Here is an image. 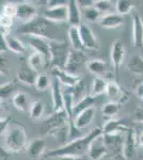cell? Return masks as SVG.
<instances>
[{
	"label": "cell",
	"mask_w": 143,
	"mask_h": 160,
	"mask_svg": "<svg viewBox=\"0 0 143 160\" xmlns=\"http://www.w3.org/2000/svg\"><path fill=\"white\" fill-rule=\"evenodd\" d=\"M84 15L85 17V19H88L89 22H100V12L96 9L95 7L89 8V9L84 10Z\"/></svg>",
	"instance_id": "38"
},
{
	"label": "cell",
	"mask_w": 143,
	"mask_h": 160,
	"mask_svg": "<svg viewBox=\"0 0 143 160\" xmlns=\"http://www.w3.org/2000/svg\"><path fill=\"white\" fill-rule=\"evenodd\" d=\"M51 73H53V75L54 76V78L59 80L60 83L63 84V86L69 87V89L76 86L78 82H79V80L81 79L79 76H77V75L69 74L65 69L58 68H51Z\"/></svg>",
	"instance_id": "16"
},
{
	"label": "cell",
	"mask_w": 143,
	"mask_h": 160,
	"mask_svg": "<svg viewBox=\"0 0 143 160\" xmlns=\"http://www.w3.org/2000/svg\"><path fill=\"white\" fill-rule=\"evenodd\" d=\"M12 25H13L12 17H9L4 14H1V16H0V26H1V28L10 30L12 27Z\"/></svg>",
	"instance_id": "42"
},
{
	"label": "cell",
	"mask_w": 143,
	"mask_h": 160,
	"mask_svg": "<svg viewBox=\"0 0 143 160\" xmlns=\"http://www.w3.org/2000/svg\"><path fill=\"white\" fill-rule=\"evenodd\" d=\"M98 22L105 29H115L124 24V17L118 13H110L104 15Z\"/></svg>",
	"instance_id": "20"
},
{
	"label": "cell",
	"mask_w": 143,
	"mask_h": 160,
	"mask_svg": "<svg viewBox=\"0 0 143 160\" xmlns=\"http://www.w3.org/2000/svg\"><path fill=\"white\" fill-rule=\"evenodd\" d=\"M46 148H47V143L43 138L33 139L26 148L28 158L29 160H38V158L45 153Z\"/></svg>",
	"instance_id": "14"
},
{
	"label": "cell",
	"mask_w": 143,
	"mask_h": 160,
	"mask_svg": "<svg viewBox=\"0 0 143 160\" xmlns=\"http://www.w3.org/2000/svg\"><path fill=\"white\" fill-rule=\"evenodd\" d=\"M66 4H69V1H64V0H48L47 1V8L66 6Z\"/></svg>",
	"instance_id": "44"
},
{
	"label": "cell",
	"mask_w": 143,
	"mask_h": 160,
	"mask_svg": "<svg viewBox=\"0 0 143 160\" xmlns=\"http://www.w3.org/2000/svg\"><path fill=\"white\" fill-rule=\"evenodd\" d=\"M28 45L30 47H32L35 52L42 55L45 58V60L47 61L48 66L50 65L51 53H50V47H49V41L47 42L45 38L29 37V38H28Z\"/></svg>",
	"instance_id": "9"
},
{
	"label": "cell",
	"mask_w": 143,
	"mask_h": 160,
	"mask_svg": "<svg viewBox=\"0 0 143 160\" xmlns=\"http://www.w3.org/2000/svg\"><path fill=\"white\" fill-rule=\"evenodd\" d=\"M130 127L126 126L122 121L115 120H109L105 125L103 126L104 135H113V133H121V132H127V130Z\"/></svg>",
	"instance_id": "23"
},
{
	"label": "cell",
	"mask_w": 143,
	"mask_h": 160,
	"mask_svg": "<svg viewBox=\"0 0 143 160\" xmlns=\"http://www.w3.org/2000/svg\"><path fill=\"white\" fill-rule=\"evenodd\" d=\"M28 63H29V65L34 69L36 73H41L44 68H48L47 61L45 60V58L38 52L32 53L28 58Z\"/></svg>",
	"instance_id": "28"
},
{
	"label": "cell",
	"mask_w": 143,
	"mask_h": 160,
	"mask_svg": "<svg viewBox=\"0 0 143 160\" xmlns=\"http://www.w3.org/2000/svg\"><path fill=\"white\" fill-rule=\"evenodd\" d=\"M59 160H82L84 158H78V157H72V156H63L58 158Z\"/></svg>",
	"instance_id": "49"
},
{
	"label": "cell",
	"mask_w": 143,
	"mask_h": 160,
	"mask_svg": "<svg viewBox=\"0 0 143 160\" xmlns=\"http://www.w3.org/2000/svg\"><path fill=\"white\" fill-rule=\"evenodd\" d=\"M88 58L84 55V51H79V50H75L71 49L69 56V60H67L66 66H65V71L69 72V74L73 75H77L78 76V72L81 68L82 64H87Z\"/></svg>",
	"instance_id": "6"
},
{
	"label": "cell",
	"mask_w": 143,
	"mask_h": 160,
	"mask_svg": "<svg viewBox=\"0 0 143 160\" xmlns=\"http://www.w3.org/2000/svg\"><path fill=\"white\" fill-rule=\"evenodd\" d=\"M137 6V2L129 1V0H118L115 2V13L120 15H126Z\"/></svg>",
	"instance_id": "32"
},
{
	"label": "cell",
	"mask_w": 143,
	"mask_h": 160,
	"mask_svg": "<svg viewBox=\"0 0 143 160\" xmlns=\"http://www.w3.org/2000/svg\"><path fill=\"white\" fill-rule=\"evenodd\" d=\"M73 93V96H74V99L75 98H80L82 99L84 97L87 95L85 93V81L84 79H80L79 82L76 84L75 87H73L69 89ZM79 99V100H80Z\"/></svg>",
	"instance_id": "36"
},
{
	"label": "cell",
	"mask_w": 143,
	"mask_h": 160,
	"mask_svg": "<svg viewBox=\"0 0 143 160\" xmlns=\"http://www.w3.org/2000/svg\"><path fill=\"white\" fill-rule=\"evenodd\" d=\"M27 146V133L22 125H12L4 136V148L11 153H18Z\"/></svg>",
	"instance_id": "3"
},
{
	"label": "cell",
	"mask_w": 143,
	"mask_h": 160,
	"mask_svg": "<svg viewBox=\"0 0 143 160\" xmlns=\"http://www.w3.org/2000/svg\"><path fill=\"white\" fill-rule=\"evenodd\" d=\"M35 89L38 91H46L49 87H51V83H50V80H49L47 75H44V74H40L36 78V81H35V84H34Z\"/></svg>",
	"instance_id": "37"
},
{
	"label": "cell",
	"mask_w": 143,
	"mask_h": 160,
	"mask_svg": "<svg viewBox=\"0 0 143 160\" xmlns=\"http://www.w3.org/2000/svg\"><path fill=\"white\" fill-rule=\"evenodd\" d=\"M12 104L17 110L23 112H27L31 107V105H29V96L25 92L15 93L12 97Z\"/></svg>",
	"instance_id": "25"
},
{
	"label": "cell",
	"mask_w": 143,
	"mask_h": 160,
	"mask_svg": "<svg viewBox=\"0 0 143 160\" xmlns=\"http://www.w3.org/2000/svg\"><path fill=\"white\" fill-rule=\"evenodd\" d=\"M36 16H38L36 8L33 4H31L30 2L24 1L17 3L16 18L19 19L20 22H23V24L34 19Z\"/></svg>",
	"instance_id": "13"
},
{
	"label": "cell",
	"mask_w": 143,
	"mask_h": 160,
	"mask_svg": "<svg viewBox=\"0 0 143 160\" xmlns=\"http://www.w3.org/2000/svg\"><path fill=\"white\" fill-rule=\"evenodd\" d=\"M95 8L100 13H113V10H115V4H113L109 0H97L95 1Z\"/></svg>",
	"instance_id": "35"
},
{
	"label": "cell",
	"mask_w": 143,
	"mask_h": 160,
	"mask_svg": "<svg viewBox=\"0 0 143 160\" xmlns=\"http://www.w3.org/2000/svg\"><path fill=\"white\" fill-rule=\"evenodd\" d=\"M10 121H11V118H10L1 117V120H0V132H1V136H6L7 131L9 130Z\"/></svg>",
	"instance_id": "41"
},
{
	"label": "cell",
	"mask_w": 143,
	"mask_h": 160,
	"mask_svg": "<svg viewBox=\"0 0 143 160\" xmlns=\"http://www.w3.org/2000/svg\"><path fill=\"white\" fill-rule=\"evenodd\" d=\"M43 16L51 22H69V8L66 6H60L54 8H46Z\"/></svg>",
	"instance_id": "8"
},
{
	"label": "cell",
	"mask_w": 143,
	"mask_h": 160,
	"mask_svg": "<svg viewBox=\"0 0 143 160\" xmlns=\"http://www.w3.org/2000/svg\"><path fill=\"white\" fill-rule=\"evenodd\" d=\"M78 29H79L80 38H81V42L84 44L85 50L98 49V42L96 40V37L94 35V33H93L90 26L81 24L78 27Z\"/></svg>",
	"instance_id": "11"
},
{
	"label": "cell",
	"mask_w": 143,
	"mask_h": 160,
	"mask_svg": "<svg viewBox=\"0 0 143 160\" xmlns=\"http://www.w3.org/2000/svg\"><path fill=\"white\" fill-rule=\"evenodd\" d=\"M85 68L91 74L95 75L96 77H100L107 75V64L105 61L100 60V59H93V60H89L85 64Z\"/></svg>",
	"instance_id": "22"
},
{
	"label": "cell",
	"mask_w": 143,
	"mask_h": 160,
	"mask_svg": "<svg viewBox=\"0 0 143 160\" xmlns=\"http://www.w3.org/2000/svg\"><path fill=\"white\" fill-rule=\"evenodd\" d=\"M110 56H111V62H112V66L114 71V76H115V80H118L120 68L122 66V63H123L124 58H125V48H124L123 43L120 40H116L112 44Z\"/></svg>",
	"instance_id": "7"
},
{
	"label": "cell",
	"mask_w": 143,
	"mask_h": 160,
	"mask_svg": "<svg viewBox=\"0 0 143 160\" xmlns=\"http://www.w3.org/2000/svg\"><path fill=\"white\" fill-rule=\"evenodd\" d=\"M138 145V137L134 128H129L126 132L125 141H124V156L128 160L136 153V148Z\"/></svg>",
	"instance_id": "19"
},
{
	"label": "cell",
	"mask_w": 143,
	"mask_h": 160,
	"mask_svg": "<svg viewBox=\"0 0 143 160\" xmlns=\"http://www.w3.org/2000/svg\"><path fill=\"white\" fill-rule=\"evenodd\" d=\"M17 33L29 37L41 38L48 41H56L58 35L57 24L49 22L44 16H36L34 19L22 24L17 28Z\"/></svg>",
	"instance_id": "2"
},
{
	"label": "cell",
	"mask_w": 143,
	"mask_h": 160,
	"mask_svg": "<svg viewBox=\"0 0 143 160\" xmlns=\"http://www.w3.org/2000/svg\"><path fill=\"white\" fill-rule=\"evenodd\" d=\"M44 110H45V106L41 100H34V102L31 104L29 113L30 118L32 120H38L44 114Z\"/></svg>",
	"instance_id": "34"
},
{
	"label": "cell",
	"mask_w": 143,
	"mask_h": 160,
	"mask_svg": "<svg viewBox=\"0 0 143 160\" xmlns=\"http://www.w3.org/2000/svg\"><path fill=\"white\" fill-rule=\"evenodd\" d=\"M95 102V97L92 94H87L82 99H80L77 104H75L74 109H73V113H74V118L78 117L81 112L84 110L89 109V108L93 107Z\"/></svg>",
	"instance_id": "26"
},
{
	"label": "cell",
	"mask_w": 143,
	"mask_h": 160,
	"mask_svg": "<svg viewBox=\"0 0 143 160\" xmlns=\"http://www.w3.org/2000/svg\"><path fill=\"white\" fill-rule=\"evenodd\" d=\"M69 123V114H67V112L64 109L62 111H58V112H54V114H51L47 120L44 121L42 129L47 135H53L56 130L66 126Z\"/></svg>",
	"instance_id": "5"
},
{
	"label": "cell",
	"mask_w": 143,
	"mask_h": 160,
	"mask_svg": "<svg viewBox=\"0 0 143 160\" xmlns=\"http://www.w3.org/2000/svg\"><path fill=\"white\" fill-rule=\"evenodd\" d=\"M0 51L2 52H6V51H10L9 50V46H8V41H7V37L4 35H0Z\"/></svg>",
	"instance_id": "45"
},
{
	"label": "cell",
	"mask_w": 143,
	"mask_h": 160,
	"mask_svg": "<svg viewBox=\"0 0 143 160\" xmlns=\"http://www.w3.org/2000/svg\"><path fill=\"white\" fill-rule=\"evenodd\" d=\"M38 76V73L29 65L28 61H22L19 69L17 72V79L20 82L28 86H34Z\"/></svg>",
	"instance_id": "12"
},
{
	"label": "cell",
	"mask_w": 143,
	"mask_h": 160,
	"mask_svg": "<svg viewBox=\"0 0 143 160\" xmlns=\"http://www.w3.org/2000/svg\"><path fill=\"white\" fill-rule=\"evenodd\" d=\"M0 160H12V153L9 152L8 149L1 146V151H0Z\"/></svg>",
	"instance_id": "46"
},
{
	"label": "cell",
	"mask_w": 143,
	"mask_h": 160,
	"mask_svg": "<svg viewBox=\"0 0 143 160\" xmlns=\"http://www.w3.org/2000/svg\"><path fill=\"white\" fill-rule=\"evenodd\" d=\"M108 82L105 78H100V77H95L93 80V84H92V93L91 94L94 97L101 95L104 93H106L107 91V87H108Z\"/></svg>",
	"instance_id": "30"
},
{
	"label": "cell",
	"mask_w": 143,
	"mask_h": 160,
	"mask_svg": "<svg viewBox=\"0 0 143 160\" xmlns=\"http://www.w3.org/2000/svg\"><path fill=\"white\" fill-rule=\"evenodd\" d=\"M120 108H121V104L114 102H108L101 108V114L104 118H109V120H112L119 113Z\"/></svg>",
	"instance_id": "29"
},
{
	"label": "cell",
	"mask_w": 143,
	"mask_h": 160,
	"mask_svg": "<svg viewBox=\"0 0 143 160\" xmlns=\"http://www.w3.org/2000/svg\"><path fill=\"white\" fill-rule=\"evenodd\" d=\"M51 97H53V111L64 110V92L61 90V83L58 79L54 78L51 82Z\"/></svg>",
	"instance_id": "15"
},
{
	"label": "cell",
	"mask_w": 143,
	"mask_h": 160,
	"mask_svg": "<svg viewBox=\"0 0 143 160\" xmlns=\"http://www.w3.org/2000/svg\"><path fill=\"white\" fill-rule=\"evenodd\" d=\"M134 120L136 122H139V123H143V109L142 108H137L134 112Z\"/></svg>",
	"instance_id": "47"
},
{
	"label": "cell",
	"mask_w": 143,
	"mask_h": 160,
	"mask_svg": "<svg viewBox=\"0 0 143 160\" xmlns=\"http://www.w3.org/2000/svg\"><path fill=\"white\" fill-rule=\"evenodd\" d=\"M16 13H17V4L13 3V2H9V3H6L3 6V9H2L1 14H4L9 17H16Z\"/></svg>",
	"instance_id": "40"
},
{
	"label": "cell",
	"mask_w": 143,
	"mask_h": 160,
	"mask_svg": "<svg viewBox=\"0 0 143 160\" xmlns=\"http://www.w3.org/2000/svg\"><path fill=\"white\" fill-rule=\"evenodd\" d=\"M129 71L136 75L143 74V58L138 55H134L129 59L128 65H127Z\"/></svg>",
	"instance_id": "31"
},
{
	"label": "cell",
	"mask_w": 143,
	"mask_h": 160,
	"mask_svg": "<svg viewBox=\"0 0 143 160\" xmlns=\"http://www.w3.org/2000/svg\"><path fill=\"white\" fill-rule=\"evenodd\" d=\"M77 3L79 8H84V10L95 7V1H93V0H78Z\"/></svg>",
	"instance_id": "43"
},
{
	"label": "cell",
	"mask_w": 143,
	"mask_h": 160,
	"mask_svg": "<svg viewBox=\"0 0 143 160\" xmlns=\"http://www.w3.org/2000/svg\"><path fill=\"white\" fill-rule=\"evenodd\" d=\"M14 88L15 86L13 82H6V83L1 84V87H0V96H1V99H7L12 94V92L14 91Z\"/></svg>",
	"instance_id": "39"
},
{
	"label": "cell",
	"mask_w": 143,
	"mask_h": 160,
	"mask_svg": "<svg viewBox=\"0 0 143 160\" xmlns=\"http://www.w3.org/2000/svg\"><path fill=\"white\" fill-rule=\"evenodd\" d=\"M67 33H69V42H71L73 49L79 50V51H84L85 48L81 42V38H80L79 29H78V27H69Z\"/></svg>",
	"instance_id": "27"
},
{
	"label": "cell",
	"mask_w": 143,
	"mask_h": 160,
	"mask_svg": "<svg viewBox=\"0 0 143 160\" xmlns=\"http://www.w3.org/2000/svg\"><path fill=\"white\" fill-rule=\"evenodd\" d=\"M138 144H139L140 146H143V131L139 135L138 137Z\"/></svg>",
	"instance_id": "50"
},
{
	"label": "cell",
	"mask_w": 143,
	"mask_h": 160,
	"mask_svg": "<svg viewBox=\"0 0 143 160\" xmlns=\"http://www.w3.org/2000/svg\"><path fill=\"white\" fill-rule=\"evenodd\" d=\"M49 47H50L51 53V68H58L65 69L69 52H71V48H69V44L65 41H49Z\"/></svg>",
	"instance_id": "4"
},
{
	"label": "cell",
	"mask_w": 143,
	"mask_h": 160,
	"mask_svg": "<svg viewBox=\"0 0 143 160\" xmlns=\"http://www.w3.org/2000/svg\"><path fill=\"white\" fill-rule=\"evenodd\" d=\"M108 155L107 146H106L104 133L92 141L89 148V153L88 156L91 160H100L104 156Z\"/></svg>",
	"instance_id": "10"
},
{
	"label": "cell",
	"mask_w": 143,
	"mask_h": 160,
	"mask_svg": "<svg viewBox=\"0 0 143 160\" xmlns=\"http://www.w3.org/2000/svg\"><path fill=\"white\" fill-rule=\"evenodd\" d=\"M106 95L110 99V102H119V104H124L127 102V96L124 94V91L121 89V87L119 86L115 80H111L108 82Z\"/></svg>",
	"instance_id": "17"
},
{
	"label": "cell",
	"mask_w": 143,
	"mask_h": 160,
	"mask_svg": "<svg viewBox=\"0 0 143 160\" xmlns=\"http://www.w3.org/2000/svg\"><path fill=\"white\" fill-rule=\"evenodd\" d=\"M69 8V27H79L81 22V12H80V8L78 6L77 1L71 0L69 1L67 4Z\"/></svg>",
	"instance_id": "21"
},
{
	"label": "cell",
	"mask_w": 143,
	"mask_h": 160,
	"mask_svg": "<svg viewBox=\"0 0 143 160\" xmlns=\"http://www.w3.org/2000/svg\"><path fill=\"white\" fill-rule=\"evenodd\" d=\"M95 115V108L94 107H91L89 109L84 110V112L80 113L78 117H76L74 118V123L75 125L77 126L79 129H84V128L88 127L90 125L91 122L93 121Z\"/></svg>",
	"instance_id": "24"
},
{
	"label": "cell",
	"mask_w": 143,
	"mask_h": 160,
	"mask_svg": "<svg viewBox=\"0 0 143 160\" xmlns=\"http://www.w3.org/2000/svg\"><path fill=\"white\" fill-rule=\"evenodd\" d=\"M104 133L103 127L98 126L88 132L87 135L76 140H73L71 142L63 144L60 148L49 151L48 153L44 155L45 158H60L63 156H72V157H78V158H82L84 155L89 153V148L92 141L96 139L97 137L101 136Z\"/></svg>",
	"instance_id": "1"
},
{
	"label": "cell",
	"mask_w": 143,
	"mask_h": 160,
	"mask_svg": "<svg viewBox=\"0 0 143 160\" xmlns=\"http://www.w3.org/2000/svg\"><path fill=\"white\" fill-rule=\"evenodd\" d=\"M135 90H136V93H137L138 96L143 99V82H139L138 86L135 88Z\"/></svg>",
	"instance_id": "48"
},
{
	"label": "cell",
	"mask_w": 143,
	"mask_h": 160,
	"mask_svg": "<svg viewBox=\"0 0 143 160\" xmlns=\"http://www.w3.org/2000/svg\"><path fill=\"white\" fill-rule=\"evenodd\" d=\"M132 43L135 47L143 49V20L138 14L132 17Z\"/></svg>",
	"instance_id": "18"
},
{
	"label": "cell",
	"mask_w": 143,
	"mask_h": 160,
	"mask_svg": "<svg viewBox=\"0 0 143 160\" xmlns=\"http://www.w3.org/2000/svg\"><path fill=\"white\" fill-rule=\"evenodd\" d=\"M7 41H8V46H9L10 51L17 53V55H23V53L26 52V46L24 45V43L22 41L10 37L7 38Z\"/></svg>",
	"instance_id": "33"
}]
</instances>
